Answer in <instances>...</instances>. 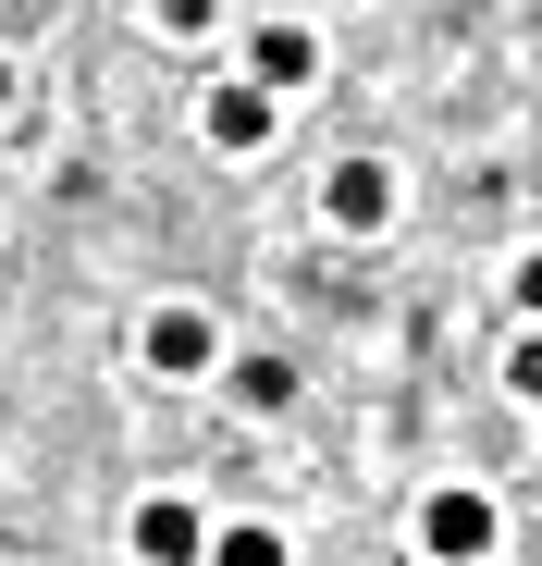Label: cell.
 Returning a JSON list of instances; mask_svg holds the SVG:
<instances>
[{
  "instance_id": "obj_1",
  "label": "cell",
  "mask_w": 542,
  "mask_h": 566,
  "mask_svg": "<svg viewBox=\"0 0 542 566\" xmlns=\"http://www.w3.org/2000/svg\"><path fill=\"white\" fill-rule=\"evenodd\" d=\"M493 530H505V517H493V493H469V481L419 505V554H444V566H481V554H493Z\"/></svg>"
},
{
  "instance_id": "obj_2",
  "label": "cell",
  "mask_w": 542,
  "mask_h": 566,
  "mask_svg": "<svg viewBox=\"0 0 542 566\" xmlns=\"http://www.w3.org/2000/svg\"><path fill=\"white\" fill-rule=\"evenodd\" d=\"M321 210H333V234H383V222H395V172H383V160H333Z\"/></svg>"
},
{
  "instance_id": "obj_3",
  "label": "cell",
  "mask_w": 542,
  "mask_h": 566,
  "mask_svg": "<svg viewBox=\"0 0 542 566\" xmlns=\"http://www.w3.org/2000/svg\"><path fill=\"white\" fill-rule=\"evenodd\" d=\"M136 554H148V566H198V554H210V517L173 505V493H148V505H136Z\"/></svg>"
},
{
  "instance_id": "obj_4",
  "label": "cell",
  "mask_w": 542,
  "mask_h": 566,
  "mask_svg": "<svg viewBox=\"0 0 542 566\" xmlns=\"http://www.w3.org/2000/svg\"><path fill=\"white\" fill-rule=\"evenodd\" d=\"M148 369L198 382V369H210V321H198V308H148Z\"/></svg>"
},
{
  "instance_id": "obj_5",
  "label": "cell",
  "mask_w": 542,
  "mask_h": 566,
  "mask_svg": "<svg viewBox=\"0 0 542 566\" xmlns=\"http://www.w3.org/2000/svg\"><path fill=\"white\" fill-rule=\"evenodd\" d=\"M309 62H321L309 25H259V38H247V86H259V99H271V86H296Z\"/></svg>"
},
{
  "instance_id": "obj_6",
  "label": "cell",
  "mask_w": 542,
  "mask_h": 566,
  "mask_svg": "<svg viewBox=\"0 0 542 566\" xmlns=\"http://www.w3.org/2000/svg\"><path fill=\"white\" fill-rule=\"evenodd\" d=\"M271 136V99H259V86L234 74V86H210V148H259Z\"/></svg>"
},
{
  "instance_id": "obj_7",
  "label": "cell",
  "mask_w": 542,
  "mask_h": 566,
  "mask_svg": "<svg viewBox=\"0 0 542 566\" xmlns=\"http://www.w3.org/2000/svg\"><path fill=\"white\" fill-rule=\"evenodd\" d=\"M198 566H284V542H271V530H210Z\"/></svg>"
},
{
  "instance_id": "obj_8",
  "label": "cell",
  "mask_w": 542,
  "mask_h": 566,
  "mask_svg": "<svg viewBox=\"0 0 542 566\" xmlns=\"http://www.w3.org/2000/svg\"><path fill=\"white\" fill-rule=\"evenodd\" d=\"M234 395H247V407H296V369H284V357H247Z\"/></svg>"
},
{
  "instance_id": "obj_9",
  "label": "cell",
  "mask_w": 542,
  "mask_h": 566,
  "mask_svg": "<svg viewBox=\"0 0 542 566\" xmlns=\"http://www.w3.org/2000/svg\"><path fill=\"white\" fill-rule=\"evenodd\" d=\"M210 13H222V0H160V25H173V38H198Z\"/></svg>"
},
{
  "instance_id": "obj_10",
  "label": "cell",
  "mask_w": 542,
  "mask_h": 566,
  "mask_svg": "<svg viewBox=\"0 0 542 566\" xmlns=\"http://www.w3.org/2000/svg\"><path fill=\"white\" fill-rule=\"evenodd\" d=\"M505 382L530 395V419H542V345H518V369H505Z\"/></svg>"
},
{
  "instance_id": "obj_11",
  "label": "cell",
  "mask_w": 542,
  "mask_h": 566,
  "mask_svg": "<svg viewBox=\"0 0 542 566\" xmlns=\"http://www.w3.org/2000/svg\"><path fill=\"white\" fill-rule=\"evenodd\" d=\"M518 308H542V259H518Z\"/></svg>"
},
{
  "instance_id": "obj_12",
  "label": "cell",
  "mask_w": 542,
  "mask_h": 566,
  "mask_svg": "<svg viewBox=\"0 0 542 566\" xmlns=\"http://www.w3.org/2000/svg\"><path fill=\"white\" fill-rule=\"evenodd\" d=\"M0 124H13V62H0Z\"/></svg>"
}]
</instances>
